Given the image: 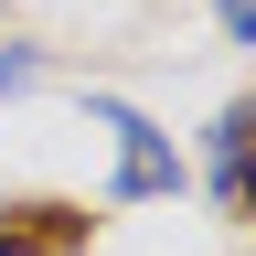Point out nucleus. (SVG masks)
<instances>
[{
	"instance_id": "2",
	"label": "nucleus",
	"mask_w": 256,
	"mask_h": 256,
	"mask_svg": "<svg viewBox=\"0 0 256 256\" xmlns=\"http://www.w3.org/2000/svg\"><path fill=\"white\" fill-rule=\"evenodd\" d=\"M214 192L224 203H256V96H235L214 118Z\"/></svg>"
},
{
	"instance_id": "4",
	"label": "nucleus",
	"mask_w": 256,
	"mask_h": 256,
	"mask_svg": "<svg viewBox=\"0 0 256 256\" xmlns=\"http://www.w3.org/2000/svg\"><path fill=\"white\" fill-rule=\"evenodd\" d=\"M224 11V32H235V43H256V0H214Z\"/></svg>"
},
{
	"instance_id": "5",
	"label": "nucleus",
	"mask_w": 256,
	"mask_h": 256,
	"mask_svg": "<svg viewBox=\"0 0 256 256\" xmlns=\"http://www.w3.org/2000/svg\"><path fill=\"white\" fill-rule=\"evenodd\" d=\"M32 86V54H0V96H22Z\"/></svg>"
},
{
	"instance_id": "3",
	"label": "nucleus",
	"mask_w": 256,
	"mask_h": 256,
	"mask_svg": "<svg viewBox=\"0 0 256 256\" xmlns=\"http://www.w3.org/2000/svg\"><path fill=\"white\" fill-rule=\"evenodd\" d=\"M86 235V214H64V203H22V224H0V256H54V246H75Z\"/></svg>"
},
{
	"instance_id": "1",
	"label": "nucleus",
	"mask_w": 256,
	"mask_h": 256,
	"mask_svg": "<svg viewBox=\"0 0 256 256\" xmlns=\"http://www.w3.org/2000/svg\"><path fill=\"white\" fill-rule=\"evenodd\" d=\"M96 128H118V203H160V192L182 182V150L160 139L139 107H118V96H96Z\"/></svg>"
}]
</instances>
